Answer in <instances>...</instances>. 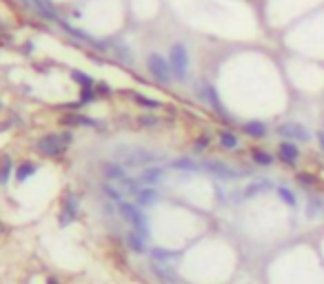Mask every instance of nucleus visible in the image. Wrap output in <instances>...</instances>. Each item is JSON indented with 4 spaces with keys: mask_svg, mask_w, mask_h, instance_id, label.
I'll return each mask as SVG.
<instances>
[{
    "mask_svg": "<svg viewBox=\"0 0 324 284\" xmlns=\"http://www.w3.org/2000/svg\"><path fill=\"white\" fill-rule=\"evenodd\" d=\"M324 211V202L320 198H311L306 202V217H318Z\"/></svg>",
    "mask_w": 324,
    "mask_h": 284,
    "instance_id": "nucleus-18",
    "label": "nucleus"
},
{
    "mask_svg": "<svg viewBox=\"0 0 324 284\" xmlns=\"http://www.w3.org/2000/svg\"><path fill=\"white\" fill-rule=\"evenodd\" d=\"M217 142H220V146L226 151H235L240 146V138L235 136L233 131H226V129L217 133Z\"/></svg>",
    "mask_w": 324,
    "mask_h": 284,
    "instance_id": "nucleus-12",
    "label": "nucleus"
},
{
    "mask_svg": "<svg viewBox=\"0 0 324 284\" xmlns=\"http://www.w3.org/2000/svg\"><path fill=\"white\" fill-rule=\"evenodd\" d=\"M297 180H300V184H306V186L315 184V178H311V176H297Z\"/></svg>",
    "mask_w": 324,
    "mask_h": 284,
    "instance_id": "nucleus-30",
    "label": "nucleus"
},
{
    "mask_svg": "<svg viewBox=\"0 0 324 284\" xmlns=\"http://www.w3.org/2000/svg\"><path fill=\"white\" fill-rule=\"evenodd\" d=\"M278 155H280V160H282V162L295 164V162H297V155H300V151H297V146L293 144V142L284 140L282 144L278 146Z\"/></svg>",
    "mask_w": 324,
    "mask_h": 284,
    "instance_id": "nucleus-11",
    "label": "nucleus"
},
{
    "mask_svg": "<svg viewBox=\"0 0 324 284\" xmlns=\"http://www.w3.org/2000/svg\"><path fill=\"white\" fill-rule=\"evenodd\" d=\"M198 96L202 98L207 105H211L216 111H220V113H224V109H222V102H220V96H217V91L211 87V84H207V82H202L198 87Z\"/></svg>",
    "mask_w": 324,
    "mask_h": 284,
    "instance_id": "nucleus-7",
    "label": "nucleus"
},
{
    "mask_svg": "<svg viewBox=\"0 0 324 284\" xmlns=\"http://www.w3.org/2000/svg\"><path fill=\"white\" fill-rule=\"evenodd\" d=\"M36 146H38V151L42 155H58L65 144H62L60 136H42Z\"/></svg>",
    "mask_w": 324,
    "mask_h": 284,
    "instance_id": "nucleus-6",
    "label": "nucleus"
},
{
    "mask_svg": "<svg viewBox=\"0 0 324 284\" xmlns=\"http://www.w3.org/2000/svg\"><path fill=\"white\" fill-rule=\"evenodd\" d=\"M31 2L36 4V7L40 9V11H42V16L44 18H58V13H56V9H53V4L49 2V0H31Z\"/></svg>",
    "mask_w": 324,
    "mask_h": 284,
    "instance_id": "nucleus-20",
    "label": "nucleus"
},
{
    "mask_svg": "<svg viewBox=\"0 0 324 284\" xmlns=\"http://www.w3.org/2000/svg\"><path fill=\"white\" fill-rule=\"evenodd\" d=\"M71 78L73 80H78L80 84H82L84 89H91V84H93V80H91V75H87V73H82V71H71Z\"/></svg>",
    "mask_w": 324,
    "mask_h": 284,
    "instance_id": "nucleus-26",
    "label": "nucleus"
},
{
    "mask_svg": "<svg viewBox=\"0 0 324 284\" xmlns=\"http://www.w3.org/2000/svg\"><path fill=\"white\" fill-rule=\"evenodd\" d=\"M171 167L173 169H178V171H200L202 169V162H198V160H193V158H178V160H173L171 162Z\"/></svg>",
    "mask_w": 324,
    "mask_h": 284,
    "instance_id": "nucleus-15",
    "label": "nucleus"
},
{
    "mask_svg": "<svg viewBox=\"0 0 324 284\" xmlns=\"http://www.w3.org/2000/svg\"><path fill=\"white\" fill-rule=\"evenodd\" d=\"M102 191H105V195H107V198L115 200V202H122V193H120L118 189H113V186H111V184H102Z\"/></svg>",
    "mask_w": 324,
    "mask_h": 284,
    "instance_id": "nucleus-27",
    "label": "nucleus"
},
{
    "mask_svg": "<svg viewBox=\"0 0 324 284\" xmlns=\"http://www.w3.org/2000/svg\"><path fill=\"white\" fill-rule=\"evenodd\" d=\"M80 98H82V102H84V100H91V89H87V91H82V96H80Z\"/></svg>",
    "mask_w": 324,
    "mask_h": 284,
    "instance_id": "nucleus-32",
    "label": "nucleus"
},
{
    "mask_svg": "<svg viewBox=\"0 0 324 284\" xmlns=\"http://www.w3.org/2000/svg\"><path fill=\"white\" fill-rule=\"evenodd\" d=\"M136 198H138V204H140V207H149V204L158 202V191H155L153 186H146V189L138 191Z\"/></svg>",
    "mask_w": 324,
    "mask_h": 284,
    "instance_id": "nucleus-16",
    "label": "nucleus"
},
{
    "mask_svg": "<svg viewBox=\"0 0 324 284\" xmlns=\"http://www.w3.org/2000/svg\"><path fill=\"white\" fill-rule=\"evenodd\" d=\"M127 242L133 251H138V253L144 251V235H140L138 231H131V233L127 235Z\"/></svg>",
    "mask_w": 324,
    "mask_h": 284,
    "instance_id": "nucleus-19",
    "label": "nucleus"
},
{
    "mask_svg": "<svg viewBox=\"0 0 324 284\" xmlns=\"http://www.w3.org/2000/svg\"><path fill=\"white\" fill-rule=\"evenodd\" d=\"M169 65H171V71L178 80H186V75H189V51L182 42H176L169 49Z\"/></svg>",
    "mask_w": 324,
    "mask_h": 284,
    "instance_id": "nucleus-1",
    "label": "nucleus"
},
{
    "mask_svg": "<svg viewBox=\"0 0 324 284\" xmlns=\"http://www.w3.org/2000/svg\"><path fill=\"white\" fill-rule=\"evenodd\" d=\"M138 120H140L142 127H155V124H158V118H153V115H142V118H138Z\"/></svg>",
    "mask_w": 324,
    "mask_h": 284,
    "instance_id": "nucleus-28",
    "label": "nucleus"
},
{
    "mask_svg": "<svg viewBox=\"0 0 324 284\" xmlns=\"http://www.w3.org/2000/svg\"><path fill=\"white\" fill-rule=\"evenodd\" d=\"M155 158H158V155H155L153 151H146V149H138V151H131V153L127 155V160H124V162H127L129 167H144V164L153 162Z\"/></svg>",
    "mask_w": 324,
    "mask_h": 284,
    "instance_id": "nucleus-9",
    "label": "nucleus"
},
{
    "mask_svg": "<svg viewBox=\"0 0 324 284\" xmlns=\"http://www.w3.org/2000/svg\"><path fill=\"white\" fill-rule=\"evenodd\" d=\"M244 133L251 138H262L266 133V124L260 122V120H253V122H247L244 124Z\"/></svg>",
    "mask_w": 324,
    "mask_h": 284,
    "instance_id": "nucleus-17",
    "label": "nucleus"
},
{
    "mask_svg": "<svg viewBox=\"0 0 324 284\" xmlns=\"http://www.w3.org/2000/svg\"><path fill=\"white\" fill-rule=\"evenodd\" d=\"M133 100H136V105L144 106V109H158L160 102L153 100V98H146V96H140V93H133Z\"/></svg>",
    "mask_w": 324,
    "mask_h": 284,
    "instance_id": "nucleus-23",
    "label": "nucleus"
},
{
    "mask_svg": "<svg viewBox=\"0 0 324 284\" xmlns=\"http://www.w3.org/2000/svg\"><path fill=\"white\" fill-rule=\"evenodd\" d=\"M102 176L109 178V180H124V167L115 162H105L102 164Z\"/></svg>",
    "mask_w": 324,
    "mask_h": 284,
    "instance_id": "nucleus-14",
    "label": "nucleus"
},
{
    "mask_svg": "<svg viewBox=\"0 0 324 284\" xmlns=\"http://www.w3.org/2000/svg\"><path fill=\"white\" fill-rule=\"evenodd\" d=\"M275 193L280 195V200H282L284 204H288V207H295L297 200H295V193H293L291 189H287V186H278V191Z\"/></svg>",
    "mask_w": 324,
    "mask_h": 284,
    "instance_id": "nucleus-21",
    "label": "nucleus"
},
{
    "mask_svg": "<svg viewBox=\"0 0 324 284\" xmlns=\"http://www.w3.org/2000/svg\"><path fill=\"white\" fill-rule=\"evenodd\" d=\"M271 189H275V184L271 180H266V178L264 180H253L242 189V198H255V195H262Z\"/></svg>",
    "mask_w": 324,
    "mask_h": 284,
    "instance_id": "nucleus-8",
    "label": "nucleus"
},
{
    "mask_svg": "<svg viewBox=\"0 0 324 284\" xmlns=\"http://www.w3.org/2000/svg\"><path fill=\"white\" fill-rule=\"evenodd\" d=\"M9 173H11V160L4 155L2 162H0V184H4V182H7Z\"/></svg>",
    "mask_w": 324,
    "mask_h": 284,
    "instance_id": "nucleus-25",
    "label": "nucleus"
},
{
    "mask_svg": "<svg viewBox=\"0 0 324 284\" xmlns=\"http://www.w3.org/2000/svg\"><path fill=\"white\" fill-rule=\"evenodd\" d=\"M320 149H322V151H324V131H322V133H320Z\"/></svg>",
    "mask_w": 324,
    "mask_h": 284,
    "instance_id": "nucleus-33",
    "label": "nucleus"
},
{
    "mask_svg": "<svg viewBox=\"0 0 324 284\" xmlns=\"http://www.w3.org/2000/svg\"><path fill=\"white\" fill-rule=\"evenodd\" d=\"M0 106H2V105H0Z\"/></svg>",
    "mask_w": 324,
    "mask_h": 284,
    "instance_id": "nucleus-35",
    "label": "nucleus"
},
{
    "mask_svg": "<svg viewBox=\"0 0 324 284\" xmlns=\"http://www.w3.org/2000/svg\"><path fill=\"white\" fill-rule=\"evenodd\" d=\"M278 133L282 138H287L288 142L297 140V142H309L311 140V131L306 127H302L300 122H284L278 127Z\"/></svg>",
    "mask_w": 324,
    "mask_h": 284,
    "instance_id": "nucleus-5",
    "label": "nucleus"
},
{
    "mask_svg": "<svg viewBox=\"0 0 324 284\" xmlns=\"http://www.w3.org/2000/svg\"><path fill=\"white\" fill-rule=\"evenodd\" d=\"M153 257H155V260H169V257H173V253L171 251H164V248H155Z\"/></svg>",
    "mask_w": 324,
    "mask_h": 284,
    "instance_id": "nucleus-29",
    "label": "nucleus"
},
{
    "mask_svg": "<svg viewBox=\"0 0 324 284\" xmlns=\"http://www.w3.org/2000/svg\"><path fill=\"white\" fill-rule=\"evenodd\" d=\"M34 173H36V164H31V162H22L20 167L16 169V178H18L20 182L27 180L29 176H34Z\"/></svg>",
    "mask_w": 324,
    "mask_h": 284,
    "instance_id": "nucleus-22",
    "label": "nucleus"
},
{
    "mask_svg": "<svg viewBox=\"0 0 324 284\" xmlns=\"http://www.w3.org/2000/svg\"><path fill=\"white\" fill-rule=\"evenodd\" d=\"M47 284H60V282H58L56 278H49V280H47Z\"/></svg>",
    "mask_w": 324,
    "mask_h": 284,
    "instance_id": "nucleus-34",
    "label": "nucleus"
},
{
    "mask_svg": "<svg viewBox=\"0 0 324 284\" xmlns=\"http://www.w3.org/2000/svg\"><path fill=\"white\" fill-rule=\"evenodd\" d=\"M118 213L133 226V231H138L140 235H149V229H146V217L136 204L131 202H118Z\"/></svg>",
    "mask_w": 324,
    "mask_h": 284,
    "instance_id": "nucleus-2",
    "label": "nucleus"
},
{
    "mask_svg": "<svg viewBox=\"0 0 324 284\" xmlns=\"http://www.w3.org/2000/svg\"><path fill=\"white\" fill-rule=\"evenodd\" d=\"M162 178H164V171L160 167H155V169H144L138 180H140L142 184H146V186H153V184H158Z\"/></svg>",
    "mask_w": 324,
    "mask_h": 284,
    "instance_id": "nucleus-13",
    "label": "nucleus"
},
{
    "mask_svg": "<svg viewBox=\"0 0 324 284\" xmlns=\"http://www.w3.org/2000/svg\"><path fill=\"white\" fill-rule=\"evenodd\" d=\"M207 144H209V138H204V136H202V140H198V142H195V149H198V151H202V149H207Z\"/></svg>",
    "mask_w": 324,
    "mask_h": 284,
    "instance_id": "nucleus-31",
    "label": "nucleus"
},
{
    "mask_svg": "<svg viewBox=\"0 0 324 284\" xmlns=\"http://www.w3.org/2000/svg\"><path fill=\"white\" fill-rule=\"evenodd\" d=\"M75 213H78V198H75L73 193H67L65 195V211H62V215H60V226L69 224L75 217Z\"/></svg>",
    "mask_w": 324,
    "mask_h": 284,
    "instance_id": "nucleus-10",
    "label": "nucleus"
},
{
    "mask_svg": "<svg viewBox=\"0 0 324 284\" xmlns=\"http://www.w3.org/2000/svg\"><path fill=\"white\" fill-rule=\"evenodd\" d=\"M251 158H253V162H257L260 167H269V164H273V155H269L266 151H253Z\"/></svg>",
    "mask_w": 324,
    "mask_h": 284,
    "instance_id": "nucleus-24",
    "label": "nucleus"
},
{
    "mask_svg": "<svg viewBox=\"0 0 324 284\" xmlns=\"http://www.w3.org/2000/svg\"><path fill=\"white\" fill-rule=\"evenodd\" d=\"M202 169H207L211 176L220 178V180H235L240 176H247V173H240L238 169H233L231 164L222 162V160H207V162H202Z\"/></svg>",
    "mask_w": 324,
    "mask_h": 284,
    "instance_id": "nucleus-4",
    "label": "nucleus"
},
{
    "mask_svg": "<svg viewBox=\"0 0 324 284\" xmlns=\"http://www.w3.org/2000/svg\"><path fill=\"white\" fill-rule=\"evenodd\" d=\"M146 67H149L151 75H153L158 82H164L167 84L169 80H171L173 71H171V65H169V60H164L160 53H151L149 60H146Z\"/></svg>",
    "mask_w": 324,
    "mask_h": 284,
    "instance_id": "nucleus-3",
    "label": "nucleus"
}]
</instances>
